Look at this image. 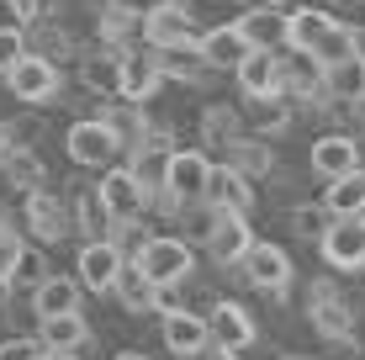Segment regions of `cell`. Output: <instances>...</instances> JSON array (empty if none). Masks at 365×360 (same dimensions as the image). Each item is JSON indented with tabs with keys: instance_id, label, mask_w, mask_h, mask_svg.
<instances>
[{
	"instance_id": "obj_2",
	"label": "cell",
	"mask_w": 365,
	"mask_h": 360,
	"mask_svg": "<svg viewBox=\"0 0 365 360\" xmlns=\"http://www.w3.org/2000/svg\"><path fill=\"white\" fill-rule=\"evenodd\" d=\"M64 148H69V159L80 170H111V165H122V138H117V128H111L106 117H85V122H74V128L64 133Z\"/></svg>"
},
{
	"instance_id": "obj_30",
	"label": "cell",
	"mask_w": 365,
	"mask_h": 360,
	"mask_svg": "<svg viewBox=\"0 0 365 360\" xmlns=\"http://www.w3.org/2000/svg\"><path fill=\"white\" fill-rule=\"evenodd\" d=\"M37 339H43V350H80L85 339H91V324H85V313H53V318H37Z\"/></svg>"
},
{
	"instance_id": "obj_32",
	"label": "cell",
	"mask_w": 365,
	"mask_h": 360,
	"mask_svg": "<svg viewBox=\"0 0 365 360\" xmlns=\"http://www.w3.org/2000/svg\"><path fill=\"white\" fill-rule=\"evenodd\" d=\"M111 297L122 302V313H133V318H154V281L143 276V270L133 265H122V276H117V287H111Z\"/></svg>"
},
{
	"instance_id": "obj_16",
	"label": "cell",
	"mask_w": 365,
	"mask_h": 360,
	"mask_svg": "<svg viewBox=\"0 0 365 360\" xmlns=\"http://www.w3.org/2000/svg\"><path fill=\"white\" fill-rule=\"evenodd\" d=\"M207 329H212V344H222V350H249L259 339V324L244 302H212Z\"/></svg>"
},
{
	"instance_id": "obj_36",
	"label": "cell",
	"mask_w": 365,
	"mask_h": 360,
	"mask_svg": "<svg viewBox=\"0 0 365 360\" xmlns=\"http://www.w3.org/2000/svg\"><path fill=\"white\" fill-rule=\"evenodd\" d=\"M323 69H329V96L334 101H360L365 96V58L360 53L339 58V64H323Z\"/></svg>"
},
{
	"instance_id": "obj_13",
	"label": "cell",
	"mask_w": 365,
	"mask_h": 360,
	"mask_svg": "<svg viewBox=\"0 0 365 360\" xmlns=\"http://www.w3.org/2000/svg\"><path fill=\"white\" fill-rule=\"evenodd\" d=\"M96 191L106 196V207L117 212V222H138V217L148 212V196H154V191H148V185L128 170V159H122V165H111L106 175H101Z\"/></svg>"
},
{
	"instance_id": "obj_54",
	"label": "cell",
	"mask_w": 365,
	"mask_h": 360,
	"mask_svg": "<svg viewBox=\"0 0 365 360\" xmlns=\"http://www.w3.org/2000/svg\"><path fill=\"white\" fill-rule=\"evenodd\" d=\"M275 360H307V355H275Z\"/></svg>"
},
{
	"instance_id": "obj_49",
	"label": "cell",
	"mask_w": 365,
	"mask_h": 360,
	"mask_svg": "<svg viewBox=\"0 0 365 360\" xmlns=\"http://www.w3.org/2000/svg\"><path fill=\"white\" fill-rule=\"evenodd\" d=\"M323 6H329V11H355L360 0H323Z\"/></svg>"
},
{
	"instance_id": "obj_23",
	"label": "cell",
	"mask_w": 365,
	"mask_h": 360,
	"mask_svg": "<svg viewBox=\"0 0 365 360\" xmlns=\"http://www.w3.org/2000/svg\"><path fill=\"white\" fill-rule=\"evenodd\" d=\"M238 27H244V37H249V48H286L292 43V27H286V11L281 6H249L244 16H233Z\"/></svg>"
},
{
	"instance_id": "obj_53",
	"label": "cell",
	"mask_w": 365,
	"mask_h": 360,
	"mask_svg": "<svg viewBox=\"0 0 365 360\" xmlns=\"http://www.w3.org/2000/svg\"><path fill=\"white\" fill-rule=\"evenodd\" d=\"M270 6H281V11H292V6H302V0H270Z\"/></svg>"
},
{
	"instance_id": "obj_34",
	"label": "cell",
	"mask_w": 365,
	"mask_h": 360,
	"mask_svg": "<svg viewBox=\"0 0 365 360\" xmlns=\"http://www.w3.org/2000/svg\"><path fill=\"white\" fill-rule=\"evenodd\" d=\"M27 53H43V58H53V64H64V58H74L80 48H74L64 21H32L27 27Z\"/></svg>"
},
{
	"instance_id": "obj_25",
	"label": "cell",
	"mask_w": 365,
	"mask_h": 360,
	"mask_svg": "<svg viewBox=\"0 0 365 360\" xmlns=\"http://www.w3.org/2000/svg\"><path fill=\"white\" fill-rule=\"evenodd\" d=\"M238 133H249V128H244V117H238V106L212 101L207 111H201V148H207V154H228Z\"/></svg>"
},
{
	"instance_id": "obj_8",
	"label": "cell",
	"mask_w": 365,
	"mask_h": 360,
	"mask_svg": "<svg viewBox=\"0 0 365 360\" xmlns=\"http://www.w3.org/2000/svg\"><path fill=\"white\" fill-rule=\"evenodd\" d=\"M318 254L329 270H344V276H355L365 270V212H344L329 222V233L318 239Z\"/></svg>"
},
{
	"instance_id": "obj_21",
	"label": "cell",
	"mask_w": 365,
	"mask_h": 360,
	"mask_svg": "<svg viewBox=\"0 0 365 360\" xmlns=\"http://www.w3.org/2000/svg\"><path fill=\"white\" fill-rule=\"evenodd\" d=\"M69 191H74V196H69L74 228H80L85 239H111V233H117V212L106 207V196H101L96 185H80V180H74Z\"/></svg>"
},
{
	"instance_id": "obj_10",
	"label": "cell",
	"mask_w": 365,
	"mask_h": 360,
	"mask_svg": "<svg viewBox=\"0 0 365 360\" xmlns=\"http://www.w3.org/2000/svg\"><path fill=\"white\" fill-rule=\"evenodd\" d=\"M307 318L323 339H355V302L334 287V281H318L307 292Z\"/></svg>"
},
{
	"instance_id": "obj_31",
	"label": "cell",
	"mask_w": 365,
	"mask_h": 360,
	"mask_svg": "<svg viewBox=\"0 0 365 360\" xmlns=\"http://www.w3.org/2000/svg\"><path fill=\"white\" fill-rule=\"evenodd\" d=\"M334 21L339 16H334L329 6H307V0H302V6L286 11V27H292V43H286V48H318L323 32H329Z\"/></svg>"
},
{
	"instance_id": "obj_7",
	"label": "cell",
	"mask_w": 365,
	"mask_h": 360,
	"mask_svg": "<svg viewBox=\"0 0 365 360\" xmlns=\"http://www.w3.org/2000/svg\"><path fill=\"white\" fill-rule=\"evenodd\" d=\"M143 43L148 48H175V43H201V21L185 0H154L143 6Z\"/></svg>"
},
{
	"instance_id": "obj_6",
	"label": "cell",
	"mask_w": 365,
	"mask_h": 360,
	"mask_svg": "<svg viewBox=\"0 0 365 360\" xmlns=\"http://www.w3.org/2000/svg\"><path fill=\"white\" fill-rule=\"evenodd\" d=\"M122 265H128V250H122L117 239H80V250H74V276L96 297H111Z\"/></svg>"
},
{
	"instance_id": "obj_9",
	"label": "cell",
	"mask_w": 365,
	"mask_h": 360,
	"mask_svg": "<svg viewBox=\"0 0 365 360\" xmlns=\"http://www.w3.org/2000/svg\"><path fill=\"white\" fill-rule=\"evenodd\" d=\"M6 85H11V96H16L21 106H48L64 91V64H53V58H43V53H27L6 74Z\"/></svg>"
},
{
	"instance_id": "obj_15",
	"label": "cell",
	"mask_w": 365,
	"mask_h": 360,
	"mask_svg": "<svg viewBox=\"0 0 365 360\" xmlns=\"http://www.w3.org/2000/svg\"><path fill=\"white\" fill-rule=\"evenodd\" d=\"M196 48H201V58H207L212 74H233V69L249 58V37H244L238 21H217V27H207Z\"/></svg>"
},
{
	"instance_id": "obj_19",
	"label": "cell",
	"mask_w": 365,
	"mask_h": 360,
	"mask_svg": "<svg viewBox=\"0 0 365 360\" xmlns=\"http://www.w3.org/2000/svg\"><path fill=\"white\" fill-rule=\"evenodd\" d=\"M207 175H212V154H201V148H175L165 185L180 202H201V196H207Z\"/></svg>"
},
{
	"instance_id": "obj_38",
	"label": "cell",
	"mask_w": 365,
	"mask_h": 360,
	"mask_svg": "<svg viewBox=\"0 0 365 360\" xmlns=\"http://www.w3.org/2000/svg\"><path fill=\"white\" fill-rule=\"evenodd\" d=\"M128 170L148 185V191H159L165 175H170V154L165 148H128Z\"/></svg>"
},
{
	"instance_id": "obj_4",
	"label": "cell",
	"mask_w": 365,
	"mask_h": 360,
	"mask_svg": "<svg viewBox=\"0 0 365 360\" xmlns=\"http://www.w3.org/2000/svg\"><path fill=\"white\" fill-rule=\"evenodd\" d=\"M238 270H244L238 281H249V287H259V292H270V297H292L297 265H292V254H286L281 244L255 239V244L244 250V259H238Z\"/></svg>"
},
{
	"instance_id": "obj_3",
	"label": "cell",
	"mask_w": 365,
	"mask_h": 360,
	"mask_svg": "<svg viewBox=\"0 0 365 360\" xmlns=\"http://www.w3.org/2000/svg\"><path fill=\"white\" fill-rule=\"evenodd\" d=\"M281 91L307 111H318L329 101V69H323V58L312 48H292V53L281 48Z\"/></svg>"
},
{
	"instance_id": "obj_42",
	"label": "cell",
	"mask_w": 365,
	"mask_h": 360,
	"mask_svg": "<svg viewBox=\"0 0 365 360\" xmlns=\"http://www.w3.org/2000/svg\"><path fill=\"white\" fill-rule=\"evenodd\" d=\"M6 11L21 27H32V21H58L64 16V0H6Z\"/></svg>"
},
{
	"instance_id": "obj_5",
	"label": "cell",
	"mask_w": 365,
	"mask_h": 360,
	"mask_svg": "<svg viewBox=\"0 0 365 360\" xmlns=\"http://www.w3.org/2000/svg\"><path fill=\"white\" fill-rule=\"evenodd\" d=\"M21 228L37 233L43 250H53V244H64L69 233H74V212H69L64 196H53L48 185H37V191L21 196Z\"/></svg>"
},
{
	"instance_id": "obj_12",
	"label": "cell",
	"mask_w": 365,
	"mask_h": 360,
	"mask_svg": "<svg viewBox=\"0 0 365 360\" xmlns=\"http://www.w3.org/2000/svg\"><path fill=\"white\" fill-rule=\"evenodd\" d=\"M307 165H312V175H318V180H334V175L360 170V133H344V128L318 133L312 148H307Z\"/></svg>"
},
{
	"instance_id": "obj_11",
	"label": "cell",
	"mask_w": 365,
	"mask_h": 360,
	"mask_svg": "<svg viewBox=\"0 0 365 360\" xmlns=\"http://www.w3.org/2000/svg\"><path fill=\"white\" fill-rule=\"evenodd\" d=\"M159 339H165V350H170L175 360H196V355H207V344H212L207 313H196V307H175V313H159Z\"/></svg>"
},
{
	"instance_id": "obj_33",
	"label": "cell",
	"mask_w": 365,
	"mask_h": 360,
	"mask_svg": "<svg viewBox=\"0 0 365 360\" xmlns=\"http://www.w3.org/2000/svg\"><path fill=\"white\" fill-rule=\"evenodd\" d=\"M159 69H165V80H180V85H201V80L212 74L196 43H175V48H159Z\"/></svg>"
},
{
	"instance_id": "obj_24",
	"label": "cell",
	"mask_w": 365,
	"mask_h": 360,
	"mask_svg": "<svg viewBox=\"0 0 365 360\" xmlns=\"http://www.w3.org/2000/svg\"><path fill=\"white\" fill-rule=\"evenodd\" d=\"M297 101L286 91H275V96H255L249 101V117H244V128L249 133H259V138H281L286 128L297 122V111H292Z\"/></svg>"
},
{
	"instance_id": "obj_20",
	"label": "cell",
	"mask_w": 365,
	"mask_h": 360,
	"mask_svg": "<svg viewBox=\"0 0 365 360\" xmlns=\"http://www.w3.org/2000/svg\"><path fill=\"white\" fill-rule=\"evenodd\" d=\"M238 91H244V101H255V96H275L281 91V48H249V58L233 69Z\"/></svg>"
},
{
	"instance_id": "obj_18",
	"label": "cell",
	"mask_w": 365,
	"mask_h": 360,
	"mask_svg": "<svg viewBox=\"0 0 365 360\" xmlns=\"http://www.w3.org/2000/svg\"><path fill=\"white\" fill-rule=\"evenodd\" d=\"M165 69H159V48H122V96L133 101H154Z\"/></svg>"
},
{
	"instance_id": "obj_29",
	"label": "cell",
	"mask_w": 365,
	"mask_h": 360,
	"mask_svg": "<svg viewBox=\"0 0 365 360\" xmlns=\"http://www.w3.org/2000/svg\"><path fill=\"white\" fill-rule=\"evenodd\" d=\"M228 165L244 170L249 180H265V175H275V148H270V138H259V133H238L233 148H228Z\"/></svg>"
},
{
	"instance_id": "obj_45",
	"label": "cell",
	"mask_w": 365,
	"mask_h": 360,
	"mask_svg": "<svg viewBox=\"0 0 365 360\" xmlns=\"http://www.w3.org/2000/svg\"><path fill=\"white\" fill-rule=\"evenodd\" d=\"M0 360H43V339L37 334H11V339H0Z\"/></svg>"
},
{
	"instance_id": "obj_51",
	"label": "cell",
	"mask_w": 365,
	"mask_h": 360,
	"mask_svg": "<svg viewBox=\"0 0 365 360\" xmlns=\"http://www.w3.org/2000/svg\"><path fill=\"white\" fill-rule=\"evenodd\" d=\"M43 360H80V355H69V350H43Z\"/></svg>"
},
{
	"instance_id": "obj_17",
	"label": "cell",
	"mask_w": 365,
	"mask_h": 360,
	"mask_svg": "<svg viewBox=\"0 0 365 360\" xmlns=\"http://www.w3.org/2000/svg\"><path fill=\"white\" fill-rule=\"evenodd\" d=\"M80 85L101 101H117L122 96V48L96 43L91 53H80Z\"/></svg>"
},
{
	"instance_id": "obj_14",
	"label": "cell",
	"mask_w": 365,
	"mask_h": 360,
	"mask_svg": "<svg viewBox=\"0 0 365 360\" xmlns=\"http://www.w3.org/2000/svg\"><path fill=\"white\" fill-rule=\"evenodd\" d=\"M207 202L217 207V212H238V217H255V180L244 175V170H233L228 159H212V175H207Z\"/></svg>"
},
{
	"instance_id": "obj_48",
	"label": "cell",
	"mask_w": 365,
	"mask_h": 360,
	"mask_svg": "<svg viewBox=\"0 0 365 360\" xmlns=\"http://www.w3.org/2000/svg\"><path fill=\"white\" fill-rule=\"evenodd\" d=\"M11 297H16V287H11V276H0V307H6Z\"/></svg>"
},
{
	"instance_id": "obj_39",
	"label": "cell",
	"mask_w": 365,
	"mask_h": 360,
	"mask_svg": "<svg viewBox=\"0 0 365 360\" xmlns=\"http://www.w3.org/2000/svg\"><path fill=\"white\" fill-rule=\"evenodd\" d=\"M48 276H53L48 254H43V250H32V244H27V250L16 254V270H11V287H16V292H32V287H43Z\"/></svg>"
},
{
	"instance_id": "obj_47",
	"label": "cell",
	"mask_w": 365,
	"mask_h": 360,
	"mask_svg": "<svg viewBox=\"0 0 365 360\" xmlns=\"http://www.w3.org/2000/svg\"><path fill=\"white\" fill-rule=\"evenodd\" d=\"M244 350H222V344H207V360H238Z\"/></svg>"
},
{
	"instance_id": "obj_55",
	"label": "cell",
	"mask_w": 365,
	"mask_h": 360,
	"mask_svg": "<svg viewBox=\"0 0 365 360\" xmlns=\"http://www.w3.org/2000/svg\"><path fill=\"white\" fill-rule=\"evenodd\" d=\"M185 6H191V0H185Z\"/></svg>"
},
{
	"instance_id": "obj_1",
	"label": "cell",
	"mask_w": 365,
	"mask_h": 360,
	"mask_svg": "<svg viewBox=\"0 0 365 360\" xmlns=\"http://www.w3.org/2000/svg\"><path fill=\"white\" fill-rule=\"evenodd\" d=\"M133 265L143 270L154 287H165V281H191V270H196V244L185 239V233H148L143 250L133 254Z\"/></svg>"
},
{
	"instance_id": "obj_22",
	"label": "cell",
	"mask_w": 365,
	"mask_h": 360,
	"mask_svg": "<svg viewBox=\"0 0 365 360\" xmlns=\"http://www.w3.org/2000/svg\"><path fill=\"white\" fill-rule=\"evenodd\" d=\"M96 43H106V48H138V43H143V11L128 6V0L101 6V16H96Z\"/></svg>"
},
{
	"instance_id": "obj_35",
	"label": "cell",
	"mask_w": 365,
	"mask_h": 360,
	"mask_svg": "<svg viewBox=\"0 0 365 360\" xmlns=\"http://www.w3.org/2000/svg\"><path fill=\"white\" fill-rule=\"evenodd\" d=\"M329 191H323V207H329L334 217H344V212H365V165L360 170H349V175H334V180H323Z\"/></svg>"
},
{
	"instance_id": "obj_40",
	"label": "cell",
	"mask_w": 365,
	"mask_h": 360,
	"mask_svg": "<svg viewBox=\"0 0 365 360\" xmlns=\"http://www.w3.org/2000/svg\"><path fill=\"white\" fill-rule=\"evenodd\" d=\"M217 217H222V212L207 202V196H201V202H185V207H180V233H185V239H196V244H207L212 228H217Z\"/></svg>"
},
{
	"instance_id": "obj_41",
	"label": "cell",
	"mask_w": 365,
	"mask_h": 360,
	"mask_svg": "<svg viewBox=\"0 0 365 360\" xmlns=\"http://www.w3.org/2000/svg\"><path fill=\"white\" fill-rule=\"evenodd\" d=\"M312 53H318L323 64H339V58H349V53H355V27H349V21H334Z\"/></svg>"
},
{
	"instance_id": "obj_37",
	"label": "cell",
	"mask_w": 365,
	"mask_h": 360,
	"mask_svg": "<svg viewBox=\"0 0 365 360\" xmlns=\"http://www.w3.org/2000/svg\"><path fill=\"white\" fill-rule=\"evenodd\" d=\"M286 222H292V233H297L302 244H318L323 233H329L334 212L323 207V196H318V202H302V207H292V212H286Z\"/></svg>"
},
{
	"instance_id": "obj_28",
	"label": "cell",
	"mask_w": 365,
	"mask_h": 360,
	"mask_svg": "<svg viewBox=\"0 0 365 360\" xmlns=\"http://www.w3.org/2000/svg\"><path fill=\"white\" fill-rule=\"evenodd\" d=\"M80 276H48L43 287H32V318H53V313H80Z\"/></svg>"
},
{
	"instance_id": "obj_26",
	"label": "cell",
	"mask_w": 365,
	"mask_h": 360,
	"mask_svg": "<svg viewBox=\"0 0 365 360\" xmlns=\"http://www.w3.org/2000/svg\"><path fill=\"white\" fill-rule=\"evenodd\" d=\"M249 244H255V233H249V217L222 212V217H217V228H212V239H207V254L217 259V265H238Z\"/></svg>"
},
{
	"instance_id": "obj_46",
	"label": "cell",
	"mask_w": 365,
	"mask_h": 360,
	"mask_svg": "<svg viewBox=\"0 0 365 360\" xmlns=\"http://www.w3.org/2000/svg\"><path fill=\"white\" fill-rule=\"evenodd\" d=\"M11 143H16V148H37V138H43V122H37V117H21V122H11Z\"/></svg>"
},
{
	"instance_id": "obj_52",
	"label": "cell",
	"mask_w": 365,
	"mask_h": 360,
	"mask_svg": "<svg viewBox=\"0 0 365 360\" xmlns=\"http://www.w3.org/2000/svg\"><path fill=\"white\" fill-rule=\"evenodd\" d=\"M111 360H148V355H143V350H117Z\"/></svg>"
},
{
	"instance_id": "obj_50",
	"label": "cell",
	"mask_w": 365,
	"mask_h": 360,
	"mask_svg": "<svg viewBox=\"0 0 365 360\" xmlns=\"http://www.w3.org/2000/svg\"><path fill=\"white\" fill-rule=\"evenodd\" d=\"M11 154V133H6V122H0V159Z\"/></svg>"
},
{
	"instance_id": "obj_44",
	"label": "cell",
	"mask_w": 365,
	"mask_h": 360,
	"mask_svg": "<svg viewBox=\"0 0 365 360\" xmlns=\"http://www.w3.org/2000/svg\"><path fill=\"white\" fill-rule=\"evenodd\" d=\"M27 250V239H21V228L11 217H0V276H11L16 270V254Z\"/></svg>"
},
{
	"instance_id": "obj_27",
	"label": "cell",
	"mask_w": 365,
	"mask_h": 360,
	"mask_svg": "<svg viewBox=\"0 0 365 360\" xmlns=\"http://www.w3.org/2000/svg\"><path fill=\"white\" fill-rule=\"evenodd\" d=\"M0 180H6V191H37V185H48V165L37 148H16L11 143V154L0 159Z\"/></svg>"
},
{
	"instance_id": "obj_43",
	"label": "cell",
	"mask_w": 365,
	"mask_h": 360,
	"mask_svg": "<svg viewBox=\"0 0 365 360\" xmlns=\"http://www.w3.org/2000/svg\"><path fill=\"white\" fill-rule=\"evenodd\" d=\"M21 58H27V27H0V74H11L21 64Z\"/></svg>"
}]
</instances>
